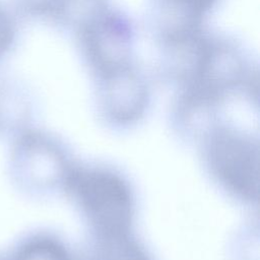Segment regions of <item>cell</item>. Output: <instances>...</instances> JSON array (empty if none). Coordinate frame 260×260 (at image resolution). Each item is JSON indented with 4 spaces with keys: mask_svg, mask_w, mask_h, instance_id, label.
<instances>
[{
    "mask_svg": "<svg viewBox=\"0 0 260 260\" xmlns=\"http://www.w3.org/2000/svg\"><path fill=\"white\" fill-rule=\"evenodd\" d=\"M69 185L103 237L127 233L132 199L128 187L119 177L101 170H81L70 176Z\"/></svg>",
    "mask_w": 260,
    "mask_h": 260,
    "instance_id": "obj_1",
    "label": "cell"
},
{
    "mask_svg": "<svg viewBox=\"0 0 260 260\" xmlns=\"http://www.w3.org/2000/svg\"><path fill=\"white\" fill-rule=\"evenodd\" d=\"M212 167L230 189L248 199L258 190V151L251 141L230 132L217 134L210 148Z\"/></svg>",
    "mask_w": 260,
    "mask_h": 260,
    "instance_id": "obj_2",
    "label": "cell"
},
{
    "mask_svg": "<svg viewBox=\"0 0 260 260\" xmlns=\"http://www.w3.org/2000/svg\"><path fill=\"white\" fill-rule=\"evenodd\" d=\"M88 31V48L99 66L114 73L123 63L127 32L119 20H102Z\"/></svg>",
    "mask_w": 260,
    "mask_h": 260,
    "instance_id": "obj_3",
    "label": "cell"
},
{
    "mask_svg": "<svg viewBox=\"0 0 260 260\" xmlns=\"http://www.w3.org/2000/svg\"><path fill=\"white\" fill-rule=\"evenodd\" d=\"M100 260H147L138 246L126 234L103 237Z\"/></svg>",
    "mask_w": 260,
    "mask_h": 260,
    "instance_id": "obj_4",
    "label": "cell"
},
{
    "mask_svg": "<svg viewBox=\"0 0 260 260\" xmlns=\"http://www.w3.org/2000/svg\"><path fill=\"white\" fill-rule=\"evenodd\" d=\"M14 260H69V257L58 243L43 239L25 245Z\"/></svg>",
    "mask_w": 260,
    "mask_h": 260,
    "instance_id": "obj_5",
    "label": "cell"
},
{
    "mask_svg": "<svg viewBox=\"0 0 260 260\" xmlns=\"http://www.w3.org/2000/svg\"><path fill=\"white\" fill-rule=\"evenodd\" d=\"M13 36L12 24L5 12L0 8V56L8 49Z\"/></svg>",
    "mask_w": 260,
    "mask_h": 260,
    "instance_id": "obj_6",
    "label": "cell"
},
{
    "mask_svg": "<svg viewBox=\"0 0 260 260\" xmlns=\"http://www.w3.org/2000/svg\"><path fill=\"white\" fill-rule=\"evenodd\" d=\"M184 8L188 9L190 12L196 15H200L206 9L212 5L214 0H175Z\"/></svg>",
    "mask_w": 260,
    "mask_h": 260,
    "instance_id": "obj_7",
    "label": "cell"
}]
</instances>
